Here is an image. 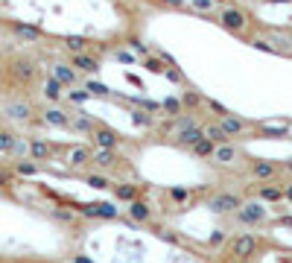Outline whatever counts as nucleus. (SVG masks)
<instances>
[{"label":"nucleus","instance_id":"f257e3e1","mask_svg":"<svg viewBox=\"0 0 292 263\" xmlns=\"http://www.w3.org/2000/svg\"><path fill=\"white\" fill-rule=\"evenodd\" d=\"M231 252H234L237 258H251V255L257 252V240H254L251 234H240V237L231 240Z\"/></svg>","mask_w":292,"mask_h":263},{"label":"nucleus","instance_id":"f03ea898","mask_svg":"<svg viewBox=\"0 0 292 263\" xmlns=\"http://www.w3.org/2000/svg\"><path fill=\"white\" fill-rule=\"evenodd\" d=\"M91 137H94V143H97L99 149H117V143H120V134L117 132H111V129H91Z\"/></svg>","mask_w":292,"mask_h":263},{"label":"nucleus","instance_id":"7ed1b4c3","mask_svg":"<svg viewBox=\"0 0 292 263\" xmlns=\"http://www.w3.org/2000/svg\"><path fill=\"white\" fill-rule=\"evenodd\" d=\"M240 205H243V199L234 196V193H222V196H213V199H210V211H216V214L240 211Z\"/></svg>","mask_w":292,"mask_h":263},{"label":"nucleus","instance_id":"20e7f679","mask_svg":"<svg viewBox=\"0 0 292 263\" xmlns=\"http://www.w3.org/2000/svg\"><path fill=\"white\" fill-rule=\"evenodd\" d=\"M219 21H222V27L231 30V33H243L246 30V12H240V9H225Z\"/></svg>","mask_w":292,"mask_h":263},{"label":"nucleus","instance_id":"39448f33","mask_svg":"<svg viewBox=\"0 0 292 263\" xmlns=\"http://www.w3.org/2000/svg\"><path fill=\"white\" fill-rule=\"evenodd\" d=\"M266 217V211L260 208L257 202H249V205H240V219L243 222H249V225H254V222H260Z\"/></svg>","mask_w":292,"mask_h":263},{"label":"nucleus","instance_id":"423d86ee","mask_svg":"<svg viewBox=\"0 0 292 263\" xmlns=\"http://www.w3.org/2000/svg\"><path fill=\"white\" fill-rule=\"evenodd\" d=\"M73 67H79V70H85V73H97L99 62L91 59V56H85V53H76V56H73Z\"/></svg>","mask_w":292,"mask_h":263},{"label":"nucleus","instance_id":"0eeeda50","mask_svg":"<svg viewBox=\"0 0 292 263\" xmlns=\"http://www.w3.org/2000/svg\"><path fill=\"white\" fill-rule=\"evenodd\" d=\"M219 129L225 132L228 137H234V134H240V132L246 129V123H243V120H237V117H231V114H225V117H222V123H219Z\"/></svg>","mask_w":292,"mask_h":263},{"label":"nucleus","instance_id":"6e6552de","mask_svg":"<svg viewBox=\"0 0 292 263\" xmlns=\"http://www.w3.org/2000/svg\"><path fill=\"white\" fill-rule=\"evenodd\" d=\"M53 73H56L53 79H56L59 85H73V82H76V70H70L67 65H56L53 67Z\"/></svg>","mask_w":292,"mask_h":263},{"label":"nucleus","instance_id":"1a4fd4ad","mask_svg":"<svg viewBox=\"0 0 292 263\" xmlns=\"http://www.w3.org/2000/svg\"><path fill=\"white\" fill-rule=\"evenodd\" d=\"M202 137H205V134H202V129H196V126H187V129L178 132V143H184V146H193Z\"/></svg>","mask_w":292,"mask_h":263},{"label":"nucleus","instance_id":"9d476101","mask_svg":"<svg viewBox=\"0 0 292 263\" xmlns=\"http://www.w3.org/2000/svg\"><path fill=\"white\" fill-rule=\"evenodd\" d=\"M88 217H102V219H114L117 217V211L111 208V205H91V208H82Z\"/></svg>","mask_w":292,"mask_h":263},{"label":"nucleus","instance_id":"9b49d317","mask_svg":"<svg viewBox=\"0 0 292 263\" xmlns=\"http://www.w3.org/2000/svg\"><path fill=\"white\" fill-rule=\"evenodd\" d=\"M12 70H15V76H18V79H24V82L35 76V65H33V62H24V59H18V62L12 65Z\"/></svg>","mask_w":292,"mask_h":263},{"label":"nucleus","instance_id":"f8f14e48","mask_svg":"<svg viewBox=\"0 0 292 263\" xmlns=\"http://www.w3.org/2000/svg\"><path fill=\"white\" fill-rule=\"evenodd\" d=\"M67 161H70L73 167H82V164H88V161H91V152H88L85 146H73V149H70V155H67Z\"/></svg>","mask_w":292,"mask_h":263},{"label":"nucleus","instance_id":"ddd939ff","mask_svg":"<svg viewBox=\"0 0 292 263\" xmlns=\"http://www.w3.org/2000/svg\"><path fill=\"white\" fill-rule=\"evenodd\" d=\"M91 161H94L97 167H114L117 164L111 149H97V152H91Z\"/></svg>","mask_w":292,"mask_h":263},{"label":"nucleus","instance_id":"4468645a","mask_svg":"<svg viewBox=\"0 0 292 263\" xmlns=\"http://www.w3.org/2000/svg\"><path fill=\"white\" fill-rule=\"evenodd\" d=\"M202 134H205L210 143H219V146H225L228 143V134L219 129V126H208V129H202Z\"/></svg>","mask_w":292,"mask_h":263},{"label":"nucleus","instance_id":"2eb2a0df","mask_svg":"<svg viewBox=\"0 0 292 263\" xmlns=\"http://www.w3.org/2000/svg\"><path fill=\"white\" fill-rule=\"evenodd\" d=\"M50 152H53V146H50V143H44V140H35V143H30V155H33L35 161H44Z\"/></svg>","mask_w":292,"mask_h":263},{"label":"nucleus","instance_id":"dca6fc26","mask_svg":"<svg viewBox=\"0 0 292 263\" xmlns=\"http://www.w3.org/2000/svg\"><path fill=\"white\" fill-rule=\"evenodd\" d=\"M131 217H134V219H137V222H146V219H149V217H152V211H149V205H143V202H137V199H134V202H131Z\"/></svg>","mask_w":292,"mask_h":263},{"label":"nucleus","instance_id":"f3484780","mask_svg":"<svg viewBox=\"0 0 292 263\" xmlns=\"http://www.w3.org/2000/svg\"><path fill=\"white\" fill-rule=\"evenodd\" d=\"M15 33L21 35V38H27V41H38L41 38V30L30 27V24H15Z\"/></svg>","mask_w":292,"mask_h":263},{"label":"nucleus","instance_id":"a211bd4d","mask_svg":"<svg viewBox=\"0 0 292 263\" xmlns=\"http://www.w3.org/2000/svg\"><path fill=\"white\" fill-rule=\"evenodd\" d=\"M114 196L123 199V202H134V196H137V187H134V184H117V187H114Z\"/></svg>","mask_w":292,"mask_h":263},{"label":"nucleus","instance_id":"6ab92c4d","mask_svg":"<svg viewBox=\"0 0 292 263\" xmlns=\"http://www.w3.org/2000/svg\"><path fill=\"white\" fill-rule=\"evenodd\" d=\"M251 173H254L257 178H272V175H275V164H269V161H254Z\"/></svg>","mask_w":292,"mask_h":263},{"label":"nucleus","instance_id":"aec40b11","mask_svg":"<svg viewBox=\"0 0 292 263\" xmlns=\"http://www.w3.org/2000/svg\"><path fill=\"white\" fill-rule=\"evenodd\" d=\"M213 158H216V161H219V164H228V161H234V158H237V152H234V146H216V149H213Z\"/></svg>","mask_w":292,"mask_h":263},{"label":"nucleus","instance_id":"412c9836","mask_svg":"<svg viewBox=\"0 0 292 263\" xmlns=\"http://www.w3.org/2000/svg\"><path fill=\"white\" fill-rule=\"evenodd\" d=\"M44 120H47L50 126H67V123H70V120H67V117L59 111V108H50V111L44 114Z\"/></svg>","mask_w":292,"mask_h":263},{"label":"nucleus","instance_id":"4be33fe9","mask_svg":"<svg viewBox=\"0 0 292 263\" xmlns=\"http://www.w3.org/2000/svg\"><path fill=\"white\" fill-rule=\"evenodd\" d=\"M44 97L47 99H62V85L56 79H47L44 82Z\"/></svg>","mask_w":292,"mask_h":263},{"label":"nucleus","instance_id":"5701e85b","mask_svg":"<svg viewBox=\"0 0 292 263\" xmlns=\"http://www.w3.org/2000/svg\"><path fill=\"white\" fill-rule=\"evenodd\" d=\"M6 111H9V117H15V120H27V117H30V105H24V102H15V105H9Z\"/></svg>","mask_w":292,"mask_h":263},{"label":"nucleus","instance_id":"b1692460","mask_svg":"<svg viewBox=\"0 0 292 263\" xmlns=\"http://www.w3.org/2000/svg\"><path fill=\"white\" fill-rule=\"evenodd\" d=\"M213 149H216V143H210L208 137H202L199 143H193V152H196V155H210V158H213Z\"/></svg>","mask_w":292,"mask_h":263},{"label":"nucleus","instance_id":"393cba45","mask_svg":"<svg viewBox=\"0 0 292 263\" xmlns=\"http://www.w3.org/2000/svg\"><path fill=\"white\" fill-rule=\"evenodd\" d=\"M15 140H18V137H15L12 132H0V152H12V149H15Z\"/></svg>","mask_w":292,"mask_h":263},{"label":"nucleus","instance_id":"a878e982","mask_svg":"<svg viewBox=\"0 0 292 263\" xmlns=\"http://www.w3.org/2000/svg\"><path fill=\"white\" fill-rule=\"evenodd\" d=\"M65 47L67 50H73V53H82V50H85V38H79V35H67Z\"/></svg>","mask_w":292,"mask_h":263},{"label":"nucleus","instance_id":"bb28decb","mask_svg":"<svg viewBox=\"0 0 292 263\" xmlns=\"http://www.w3.org/2000/svg\"><path fill=\"white\" fill-rule=\"evenodd\" d=\"M260 132L269 134V137H284V134L290 132V126H284V123H281V126H260Z\"/></svg>","mask_w":292,"mask_h":263},{"label":"nucleus","instance_id":"cd10ccee","mask_svg":"<svg viewBox=\"0 0 292 263\" xmlns=\"http://www.w3.org/2000/svg\"><path fill=\"white\" fill-rule=\"evenodd\" d=\"M281 196H284L281 187H263V190H260V199H266V202H278Z\"/></svg>","mask_w":292,"mask_h":263},{"label":"nucleus","instance_id":"c85d7f7f","mask_svg":"<svg viewBox=\"0 0 292 263\" xmlns=\"http://www.w3.org/2000/svg\"><path fill=\"white\" fill-rule=\"evenodd\" d=\"M85 91H88V94H102V97L108 94V88H105V85H99V82H88V88H85Z\"/></svg>","mask_w":292,"mask_h":263},{"label":"nucleus","instance_id":"c756f323","mask_svg":"<svg viewBox=\"0 0 292 263\" xmlns=\"http://www.w3.org/2000/svg\"><path fill=\"white\" fill-rule=\"evenodd\" d=\"M88 184H91V187H99V190H102V187H108V181H105L102 175H88Z\"/></svg>","mask_w":292,"mask_h":263},{"label":"nucleus","instance_id":"7c9ffc66","mask_svg":"<svg viewBox=\"0 0 292 263\" xmlns=\"http://www.w3.org/2000/svg\"><path fill=\"white\" fill-rule=\"evenodd\" d=\"M12 152H18V155H27V152H30V143H27V140H15V149H12Z\"/></svg>","mask_w":292,"mask_h":263},{"label":"nucleus","instance_id":"2f4dec72","mask_svg":"<svg viewBox=\"0 0 292 263\" xmlns=\"http://www.w3.org/2000/svg\"><path fill=\"white\" fill-rule=\"evenodd\" d=\"M164 108H167L169 114H178V108H181V105H178V99H167V102H164Z\"/></svg>","mask_w":292,"mask_h":263},{"label":"nucleus","instance_id":"473e14b6","mask_svg":"<svg viewBox=\"0 0 292 263\" xmlns=\"http://www.w3.org/2000/svg\"><path fill=\"white\" fill-rule=\"evenodd\" d=\"M18 173H21V175H33L35 164H24V161H21V164H18Z\"/></svg>","mask_w":292,"mask_h":263},{"label":"nucleus","instance_id":"72a5a7b5","mask_svg":"<svg viewBox=\"0 0 292 263\" xmlns=\"http://www.w3.org/2000/svg\"><path fill=\"white\" fill-rule=\"evenodd\" d=\"M131 47H134V53H140V56H146V53H149V50H146V44H140L137 38L131 41Z\"/></svg>","mask_w":292,"mask_h":263},{"label":"nucleus","instance_id":"f704fd0d","mask_svg":"<svg viewBox=\"0 0 292 263\" xmlns=\"http://www.w3.org/2000/svg\"><path fill=\"white\" fill-rule=\"evenodd\" d=\"M146 67H149V70H164V67H161V62H158V59H149V62H146Z\"/></svg>","mask_w":292,"mask_h":263},{"label":"nucleus","instance_id":"c9c22d12","mask_svg":"<svg viewBox=\"0 0 292 263\" xmlns=\"http://www.w3.org/2000/svg\"><path fill=\"white\" fill-rule=\"evenodd\" d=\"M196 9H210V0H193Z\"/></svg>","mask_w":292,"mask_h":263},{"label":"nucleus","instance_id":"e433bc0d","mask_svg":"<svg viewBox=\"0 0 292 263\" xmlns=\"http://www.w3.org/2000/svg\"><path fill=\"white\" fill-rule=\"evenodd\" d=\"M254 44H257L260 50H266V53H275V47H269V44H266V41H254Z\"/></svg>","mask_w":292,"mask_h":263},{"label":"nucleus","instance_id":"4c0bfd02","mask_svg":"<svg viewBox=\"0 0 292 263\" xmlns=\"http://www.w3.org/2000/svg\"><path fill=\"white\" fill-rule=\"evenodd\" d=\"M184 102H187V105H196V102H199V97H196V94H184Z\"/></svg>","mask_w":292,"mask_h":263},{"label":"nucleus","instance_id":"58836bf2","mask_svg":"<svg viewBox=\"0 0 292 263\" xmlns=\"http://www.w3.org/2000/svg\"><path fill=\"white\" fill-rule=\"evenodd\" d=\"M76 263H91L88 258H76Z\"/></svg>","mask_w":292,"mask_h":263},{"label":"nucleus","instance_id":"ea45409f","mask_svg":"<svg viewBox=\"0 0 292 263\" xmlns=\"http://www.w3.org/2000/svg\"><path fill=\"white\" fill-rule=\"evenodd\" d=\"M287 196H290V199H292V184H290V187H287Z\"/></svg>","mask_w":292,"mask_h":263},{"label":"nucleus","instance_id":"a19ab883","mask_svg":"<svg viewBox=\"0 0 292 263\" xmlns=\"http://www.w3.org/2000/svg\"><path fill=\"white\" fill-rule=\"evenodd\" d=\"M287 170H290V173H292V161H290V164H287Z\"/></svg>","mask_w":292,"mask_h":263},{"label":"nucleus","instance_id":"79ce46f5","mask_svg":"<svg viewBox=\"0 0 292 263\" xmlns=\"http://www.w3.org/2000/svg\"><path fill=\"white\" fill-rule=\"evenodd\" d=\"M210 3H225V0H210Z\"/></svg>","mask_w":292,"mask_h":263},{"label":"nucleus","instance_id":"37998d69","mask_svg":"<svg viewBox=\"0 0 292 263\" xmlns=\"http://www.w3.org/2000/svg\"><path fill=\"white\" fill-rule=\"evenodd\" d=\"M290 132H292V126H290Z\"/></svg>","mask_w":292,"mask_h":263}]
</instances>
